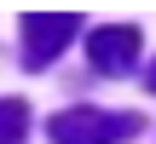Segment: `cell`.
<instances>
[{
  "label": "cell",
  "instance_id": "5",
  "mask_svg": "<svg viewBox=\"0 0 156 144\" xmlns=\"http://www.w3.org/2000/svg\"><path fill=\"white\" fill-rule=\"evenodd\" d=\"M145 87H151V92H156V63H151V69H145Z\"/></svg>",
  "mask_w": 156,
  "mask_h": 144
},
{
  "label": "cell",
  "instance_id": "2",
  "mask_svg": "<svg viewBox=\"0 0 156 144\" xmlns=\"http://www.w3.org/2000/svg\"><path fill=\"white\" fill-rule=\"evenodd\" d=\"M75 29H81V12H29L23 17V63L29 69H46L69 46Z\"/></svg>",
  "mask_w": 156,
  "mask_h": 144
},
{
  "label": "cell",
  "instance_id": "4",
  "mask_svg": "<svg viewBox=\"0 0 156 144\" xmlns=\"http://www.w3.org/2000/svg\"><path fill=\"white\" fill-rule=\"evenodd\" d=\"M23 133H29V104L0 98V144H23Z\"/></svg>",
  "mask_w": 156,
  "mask_h": 144
},
{
  "label": "cell",
  "instance_id": "3",
  "mask_svg": "<svg viewBox=\"0 0 156 144\" xmlns=\"http://www.w3.org/2000/svg\"><path fill=\"white\" fill-rule=\"evenodd\" d=\"M87 52H93V69L98 75H122V69H133L139 63V29H98L93 40H87Z\"/></svg>",
  "mask_w": 156,
  "mask_h": 144
},
{
  "label": "cell",
  "instance_id": "1",
  "mask_svg": "<svg viewBox=\"0 0 156 144\" xmlns=\"http://www.w3.org/2000/svg\"><path fill=\"white\" fill-rule=\"evenodd\" d=\"M139 133V115L116 110H64L52 115V144H122Z\"/></svg>",
  "mask_w": 156,
  "mask_h": 144
}]
</instances>
